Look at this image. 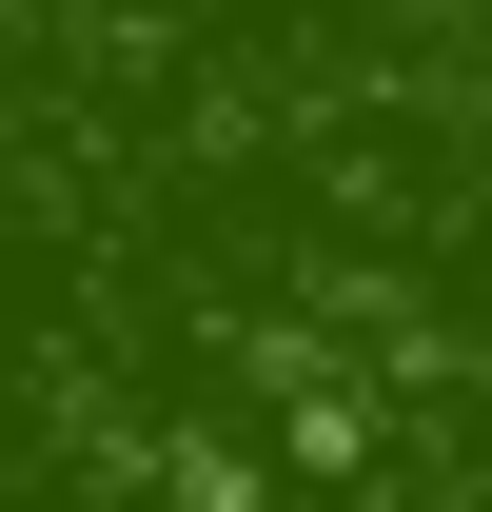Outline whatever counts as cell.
I'll return each instance as SVG.
<instances>
[]
</instances>
